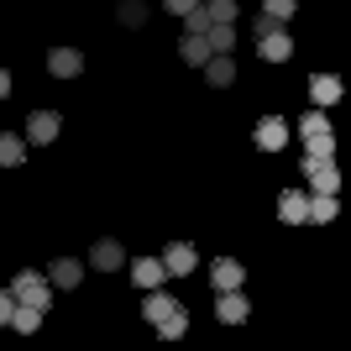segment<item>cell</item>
I'll list each match as a JSON object with an SVG mask.
<instances>
[{
    "label": "cell",
    "mask_w": 351,
    "mask_h": 351,
    "mask_svg": "<svg viewBox=\"0 0 351 351\" xmlns=\"http://www.w3.org/2000/svg\"><path fill=\"white\" fill-rule=\"evenodd\" d=\"M11 293H16V304H32V309H47L53 304V289H47V278L43 273H16V283H11Z\"/></svg>",
    "instance_id": "1"
},
{
    "label": "cell",
    "mask_w": 351,
    "mask_h": 351,
    "mask_svg": "<svg viewBox=\"0 0 351 351\" xmlns=\"http://www.w3.org/2000/svg\"><path fill=\"white\" fill-rule=\"evenodd\" d=\"M304 173H309V189H315V194H336L341 189L336 158H304Z\"/></svg>",
    "instance_id": "2"
},
{
    "label": "cell",
    "mask_w": 351,
    "mask_h": 351,
    "mask_svg": "<svg viewBox=\"0 0 351 351\" xmlns=\"http://www.w3.org/2000/svg\"><path fill=\"white\" fill-rule=\"evenodd\" d=\"M215 315H220V325H241V320L252 315L247 293H241V289H220V304H215Z\"/></svg>",
    "instance_id": "3"
},
{
    "label": "cell",
    "mask_w": 351,
    "mask_h": 351,
    "mask_svg": "<svg viewBox=\"0 0 351 351\" xmlns=\"http://www.w3.org/2000/svg\"><path fill=\"white\" fill-rule=\"evenodd\" d=\"M194 263H199V252H194L189 241H178V247L162 252V267H168V278H184V273H194Z\"/></svg>",
    "instance_id": "4"
},
{
    "label": "cell",
    "mask_w": 351,
    "mask_h": 351,
    "mask_svg": "<svg viewBox=\"0 0 351 351\" xmlns=\"http://www.w3.org/2000/svg\"><path fill=\"white\" fill-rule=\"evenodd\" d=\"M205 84L210 89H231L236 84V63L226 58V53H210L205 58Z\"/></svg>",
    "instance_id": "5"
},
{
    "label": "cell",
    "mask_w": 351,
    "mask_h": 351,
    "mask_svg": "<svg viewBox=\"0 0 351 351\" xmlns=\"http://www.w3.org/2000/svg\"><path fill=\"white\" fill-rule=\"evenodd\" d=\"M210 283H215V289H241V283H247V273H241V263H236V257H215V263H210Z\"/></svg>",
    "instance_id": "6"
},
{
    "label": "cell",
    "mask_w": 351,
    "mask_h": 351,
    "mask_svg": "<svg viewBox=\"0 0 351 351\" xmlns=\"http://www.w3.org/2000/svg\"><path fill=\"white\" fill-rule=\"evenodd\" d=\"M257 53H263L267 63H289V53H293V37L278 27V32H267V37H257Z\"/></svg>",
    "instance_id": "7"
},
{
    "label": "cell",
    "mask_w": 351,
    "mask_h": 351,
    "mask_svg": "<svg viewBox=\"0 0 351 351\" xmlns=\"http://www.w3.org/2000/svg\"><path fill=\"white\" fill-rule=\"evenodd\" d=\"M173 309H178V299H173V293H162V289H147V299H142V315H147L152 325H162L168 315H173Z\"/></svg>",
    "instance_id": "8"
},
{
    "label": "cell",
    "mask_w": 351,
    "mask_h": 351,
    "mask_svg": "<svg viewBox=\"0 0 351 351\" xmlns=\"http://www.w3.org/2000/svg\"><path fill=\"white\" fill-rule=\"evenodd\" d=\"M53 136H58V116H53V110H32L27 116V142H53Z\"/></svg>",
    "instance_id": "9"
},
{
    "label": "cell",
    "mask_w": 351,
    "mask_h": 351,
    "mask_svg": "<svg viewBox=\"0 0 351 351\" xmlns=\"http://www.w3.org/2000/svg\"><path fill=\"white\" fill-rule=\"evenodd\" d=\"M132 278H136V289H158V283L168 278V267H162V257H136Z\"/></svg>",
    "instance_id": "10"
},
{
    "label": "cell",
    "mask_w": 351,
    "mask_h": 351,
    "mask_svg": "<svg viewBox=\"0 0 351 351\" xmlns=\"http://www.w3.org/2000/svg\"><path fill=\"white\" fill-rule=\"evenodd\" d=\"M278 215L289 220V226H299V220L309 215V194H304V189H283V194H278Z\"/></svg>",
    "instance_id": "11"
},
{
    "label": "cell",
    "mask_w": 351,
    "mask_h": 351,
    "mask_svg": "<svg viewBox=\"0 0 351 351\" xmlns=\"http://www.w3.org/2000/svg\"><path fill=\"white\" fill-rule=\"evenodd\" d=\"M47 69H53V79H73V73L84 69V58H79L73 47H53V53H47Z\"/></svg>",
    "instance_id": "12"
},
{
    "label": "cell",
    "mask_w": 351,
    "mask_h": 351,
    "mask_svg": "<svg viewBox=\"0 0 351 351\" xmlns=\"http://www.w3.org/2000/svg\"><path fill=\"white\" fill-rule=\"evenodd\" d=\"M283 142H289V121H278V116H267L263 126H257V147H263V152H278Z\"/></svg>",
    "instance_id": "13"
},
{
    "label": "cell",
    "mask_w": 351,
    "mask_h": 351,
    "mask_svg": "<svg viewBox=\"0 0 351 351\" xmlns=\"http://www.w3.org/2000/svg\"><path fill=\"white\" fill-rule=\"evenodd\" d=\"M178 53H184V63H194V69H205V58H210V37H205V32H184V43H178Z\"/></svg>",
    "instance_id": "14"
},
{
    "label": "cell",
    "mask_w": 351,
    "mask_h": 351,
    "mask_svg": "<svg viewBox=\"0 0 351 351\" xmlns=\"http://www.w3.org/2000/svg\"><path fill=\"white\" fill-rule=\"evenodd\" d=\"M89 263L100 267V273H116V267H121V241H110V236H105V241H95Z\"/></svg>",
    "instance_id": "15"
},
{
    "label": "cell",
    "mask_w": 351,
    "mask_h": 351,
    "mask_svg": "<svg viewBox=\"0 0 351 351\" xmlns=\"http://www.w3.org/2000/svg\"><path fill=\"white\" fill-rule=\"evenodd\" d=\"M79 278H84V267L73 263V257H58L53 273H47V283H58V289H79Z\"/></svg>",
    "instance_id": "16"
},
{
    "label": "cell",
    "mask_w": 351,
    "mask_h": 351,
    "mask_svg": "<svg viewBox=\"0 0 351 351\" xmlns=\"http://www.w3.org/2000/svg\"><path fill=\"white\" fill-rule=\"evenodd\" d=\"M336 194H309V215L304 220H315V226H330V220H336Z\"/></svg>",
    "instance_id": "17"
},
{
    "label": "cell",
    "mask_w": 351,
    "mask_h": 351,
    "mask_svg": "<svg viewBox=\"0 0 351 351\" xmlns=\"http://www.w3.org/2000/svg\"><path fill=\"white\" fill-rule=\"evenodd\" d=\"M309 95H315V105H336L341 100V79H336V73H315Z\"/></svg>",
    "instance_id": "18"
},
{
    "label": "cell",
    "mask_w": 351,
    "mask_h": 351,
    "mask_svg": "<svg viewBox=\"0 0 351 351\" xmlns=\"http://www.w3.org/2000/svg\"><path fill=\"white\" fill-rule=\"evenodd\" d=\"M21 162H27V142L0 132V168H21Z\"/></svg>",
    "instance_id": "19"
},
{
    "label": "cell",
    "mask_w": 351,
    "mask_h": 351,
    "mask_svg": "<svg viewBox=\"0 0 351 351\" xmlns=\"http://www.w3.org/2000/svg\"><path fill=\"white\" fill-rule=\"evenodd\" d=\"M205 37H210V53H231V47H236V27H231V21H210Z\"/></svg>",
    "instance_id": "20"
},
{
    "label": "cell",
    "mask_w": 351,
    "mask_h": 351,
    "mask_svg": "<svg viewBox=\"0 0 351 351\" xmlns=\"http://www.w3.org/2000/svg\"><path fill=\"white\" fill-rule=\"evenodd\" d=\"M304 158H336V136L330 132H309L304 136Z\"/></svg>",
    "instance_id": "21"
},
{
    "label": "cell",
    "mask_w": 351,
    "mask_h": 351,
    "mask_svg": "<svg viewBox=\"0 0 351 351\" xmlns=\"http://www.w3.org/2000/svg\"><path fill=\"white\" fill-rule=\"evenodd\" d=\"M43 325V309H32V304H16V315H11V330H21V336H32Z\"/></svg>",
    "instance_id": "22"
},
{
    "label": "cell",
    "mask_w": 351,
    "mask_h": 351,
    "mask_svg": "<svg viewBox=\"0 0 351 351\" xmlns=\"http://www.w3.org/2000/svg\"><path fill=\"white\" fill-rule=\"evenodd\" d=\"M184 330H189V315H184V304H178L173 315H168V320L158 325V336H162V341H178V336H184Z\"/></svg>",
    "instance_id": "23"
},
{
    "label": "cell",
    "mask_w": 351,
    "mask_h": 351,
    "mask_svg": "<svg viewBox=\"0 0 351 351\" xmlns=\"http://www.w3.org/2000/svg\"><path fill=\"white\" fill-rule=\"evenodd\" d=\"M299 132H304V136H309V132H330V121H325V105H315V110L299 121Z\"/></svg>",
    "instance_id": "24"
},
{
    "label": "cell",
    "mask_w": 351,
    "mask_h": 351,
    "mask_svg": "<svg viewBox=\"0 0 351 351\" xmlns=\"http://www.w3.org/2000/svg\"><path fill=\"white\" fill-rule=\"evenodd\" d=\"M263 11L273 16V21H289V16L299 11V0H263Z\"/></svg>",
    "instance_id": "25"
},
{
    "label": "cell",
    "mask_w": 351,
    "mask_h": 351,
    "mask_svg": "<svg viewBox=\"0 0 351 351\" xmlns=\"http://www.w3.org/2000/svg\"><path fill=\"white\" fill-rule=\"evenodd\" d=\"M205 16H210V21H236V0H210Z\"/></svg>",
    "instance_id": "26"
},
{
    "label": "cell",
    "mask_w": 351,
    "mask_h": 351,
    "mask_svg": "<svg viewBox=\"0 0 351 351\" xmlns=\"http://www.w3.org/2000/svg\"><path fill=\"white\" fill-rule=\"evenodd\" d=\"M121 21H126V27H142V21H147V5H142V0H126V5H121Z\"/></svg>",
    "instance_id": "27"
},
{
    "label": "cell",
    "mask_w": 351,
    "mask_h": 351,
    "mask_svg": "<svg viewBox=\"0 0 351 351\" xmlns=\"http://www.w3.org/2000/svg\"><path fill=\"white\" fill-rule=\"evenodd\" d=\"M11 315H16V293L0 289V325H11Z\"/></svg>",
    "instance_id": "28"
},
{
    "label": "cell",
    "mask_w": 351,
    "mask_h": 351,
    "mask_svg": "<svg viewBox=\"0 0 351 351\" xmlns=\"http://www.w3.org/2000/svg\"><path fill=\"white\" fill-rule=\"evenodd\" d=\"M278 27H283V21H273V16H267V11L257 16V21H252V32H257V37H267V32H278Z\"/></svg>",
    "instance_id": "29"
},
{
    "label": "cell",
    "mask_w": 351,
    "mask_h": 351,
    "mask_svg": "<svg viewBox=\"0 0 351 351\" xmlns=\"http://www.w3.org/2000/svg\"><path fill=\"white\" fill-rule=\"evenodd\" d=\"M162 5H168V11H173V16H184V11H194L199 0H162Z\"/></svg>",
    "instance_id": "30"
},
{
    "label": "cell",
    "mask_w": 351,
    "mask_h": 351,
    "mask_svg": "<svg viewBox=\"0 0 351 351\" xmlns=\"http://www.w3.org/2000/svg\"><path fill=\"white\" fill-rule=\"evenodd\" d=\"M5 95H11V73L0 69V100H5Z\"/></svg>",
    "instance_id": "31"
}]
</instances>
